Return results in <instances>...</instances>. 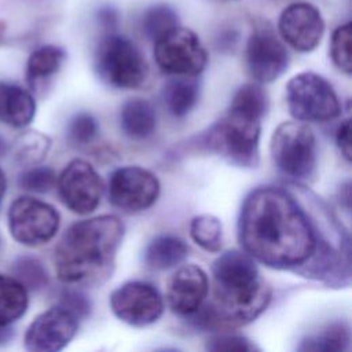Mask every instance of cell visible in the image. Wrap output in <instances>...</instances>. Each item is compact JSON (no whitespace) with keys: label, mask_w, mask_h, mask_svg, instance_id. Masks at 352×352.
Masks as SVG:
<instances>
[{"label":"cell","mask_w":352,"mask_h":352,"mask_svg":"<svg viewBox=\"0 0 352 352\" xmlns=\"http://www.w3.org/2000/svg\"><path fill=\"white\" fill-rule=\"evenodd\" d=\"M245 60L249 74L257 82L279 78L289 66V54L271 28H256L248 38Z\"/></svg>","instance_id":"5bb4252c"},{"label":"cell","mask_w":352,"mask_h":352,"mask_svg":"<svg viewBox=\"0 0 352 352\" xmlns=\"http://www.w3.org/2000/svg\"><path fill=\"white\" fill-rule=\"evenodd\" d=\"M154 60L166 74L197 77L206 67L208 54L195 32L176 26L154 41Z\"/></svg>","instance_id":"9c48e42d"},{"label":"cell","mask_w":352,"mask_h":352,"mask_svg":"<svg viewBox=\"0 0 352 352\" xmlns=\"http://www.w3.org/2000/svg\"><path fill=\"white\" fill-rule=\"evenodd\" d=\"M188 254V246L183 239L175 235L164 234L150 241L144 249V264L157 271L173 268L184 261Z\"/></svg>","instance_id":"ffe728a7"},{"label":"cell","mask_w":352,"mask_h":352,"mask_svg":"<svg viewBox=\"0 0 352 352\" xmlns=\"http://www.w3.org/2000/svg\"><path fill=\"white\" fill-rule=\"evenodd\" d=\"M352 25L346 22L336 28L331 34L330 41V56L333 63L345 74L352 72V58H351V38H352Z\"/></svg>","instance_id":"f1b7e54d"},{"label":"cell","mask_w":352,"mask_h":352,"mask_svg":"<svg viewBox=\"0 0 352 352\" xmlns=\"http://www.w3.org/2000/svg\"><path fill=\"white\" fill-rule=\"evenodd\" d=\"M28 289L12 275L0 272V327H11L28 311Z\"/></svg>","instance_id":"44dd1931"},{"label":"cell","mask_w":352,"mask_h":352,"mask_svg":"<svg viewBox=\"0 0 352 352\" xmlns=\"http://www.w3.org/2000/svg\"><path fill=\"white\" fill-rule=\"evenodd\" d=\"M99 125L96 118L88 111L74 114L66 126V139L74 147L89 144L98 135Z\"/></svg>","instance_id":"83f0119b"},{"label":"cell","mask_w":352,"mask_h":352,"mask_svg":"<svg viewBox=\"0 0 352 352\" xmlns=\"http://www.w3.org/2000/svg\"><path fill=\"white\" fill-rule=\"evenodd\" d=\"M206 349L212 352H252L257 348L253 345V342H250V340L243 336L220 333L208 338Z\"/></svg>","instance_id":"4dcf8cb0"},{"label":"cell","mask_w":352,"mask_h":352,"mask_svg":"<svg viewBox=\"0 0 352 352\" xmlns=\"http://www.w3.org/2000/svg\"><path fill=\"white\" fill-rule=\"evenodd\" d=\"M208 292L209 279L206 272L195 264H184L168 280L166 304L173 314L187 318L204 304Z\"/></svg>","instance_id":"2e32d148"},{"label":"cell","mask_w":352,"mask_h":352,"mask_svg":"<svg viewBox=\"0 0 352 352\" xmlns=\"http://www.w3.org/2000/svg\"><path fill=\"white\" fill-rule=\"evenodd\" d=\"M263 117L260 113L230 103L224 116L205 135V144L236 166L256 168L260 161L258 140Z\"/></svg>","instance_id":"277c9868"},{"label":"cell","mask_w":352,"mask_h":352,"mask_svg":"<svg viewBox=\"0 0 352 352\" xmlns=\"http://www.w3.org/2000/svg\"><path fill=\"white\" fill-rule=\"evenodd\" d=\"M213 296L187 319L202 330L234 329L253 322L270 304L271 289L256 260L246 252L228 250L212 265Z\"/></svg>","instance_id":"7a4b0ae2"},{"label":"cell","mask_w":352,"mask_h":352,"mask_svg":"<svg viewBox=\"0 0 352 352\" xmlns=\"http://www.w3.org/2000/svg\"><path fill=\"white\" fill-rule=\"evenodd\" d=\"M18 186L29 192L44 194L56 186V173L50 166L32 165L18 176Z\"/></svg>","instance_id":"f546056e"},{"label":"cell","mask_w":352,"mask_h":352,"mask_svg":"<svg viewBox=\"0 0 352 352\" xmlns=\"http://www.w3.org/2000/svg\"><path fill=\"white\" fill-rule=\"evenodd\" d=\"M238 234L243 250L276 270L297 271L312 254L316 228L293 195L279 187L253 190L243 201Z\"/></svg>","instance_id":"6da1fadb"},{"label":"cell","mask_w":352,"mask_h":352,"mask_svg":"<svg viewBox=\"0 0 352 352\" xmlns=\"http://www.w3.org/2000/svg\"><path fill=\"white\" fill-rule=\"evenodd\" d=\"M349 342V326L345 322H333L305 336L297 349L301 352H342L348 349Z\"/></svg>","instance_id":"603a6c76"},{"label":"cell","mask_w":352,"mask_h":352,"mask_svg":"<svg viewBox=\"0 0 352 352\" xmlns=\"http://www.w3.org/2000/svg\"><path fill=\"white\" fill-rule=\"evenodd\" d=\"M124 224L114 214H102L73 223L54 252L56 278L70 286L102 285L114 270Z\"/></svg>","instance_id":"3957f363"},{"label":"cell","mask_w":352,"mask_h":352,"mask_svg":"<svg viewBox=\"0 0 352 352\" xmlns=\"http://www.w3.org/2000/svg\"><path fill=\"white\" fill-rule=\"evenodd\" d=\"M190 235L198 246L209 253H217L221 249L223 226L213 214L195 216L190 223Z\"/></svg>","instance_id":"cb8c5ba5"},{"label":"cell","mask_w":352,"mask_h":352,"mask_svg":"<svg viewBox=\"0 0 352 352\" xmlns=\"http://www.w3.org/2000/svg\"><path fill=\"white\" fill-rule=\"evenodd\" d=\"M11 274L26 289L37 292L50 282V275L41 260L33 256H19L11 264Z\"/></svg>","instance_id":"d4e9b609"},{"label":"cell","mask_w":352,"mask_h":352,"mask_svg":"<svg viewBox=\"0 0 352 352\" xmlns=\"http://www.w3.org/2000/svg\"><path fill=\"white\" fill-rule=\"evenodd\" d=\"M94 66L103 82L118 89H138L148 76V65L140 50L117 33H109L99 41Z\"/></svg>","instance_id":"5b68a950"},{"label":"cell","mask_w":352,"mask_h":352,"mask_svg":"<svg viewBox=\"0 0 352 352\" xmlns=\"http://www.w3.org/2000/svg\"><path fill=\"white\" fill-rule=\"evenodd\" d=\"M51 147V139L40 132L29 131L22 133L15 142V161L32 166L40 164Z\"/></svg>","instance_id":"4316f807"},{"label":"cell","mask_w":352,"mask_h":352,"mask_svg":"<svg viewBox=\"0 0 352 352\" xmlns=\"http://www.w3.org/2000/svg\"><path fill=\"white\" fill-rule=\"evenodd\" d=\"M316 138L302 121H285L271 138V155L276 168L287 177L308 180L316 169Z\"/></svg>","instance_id":"8992f818"},{"label":"cell","mask_w":352,"mask_h":352,"mask_svg":"<svg viewBox=\"0 0 352 352\" xmlns=\"http://www.w3.org/2000/svg\"><path fill=\"white\" fill-rule=\"evenodd\" d=\"M66 59V52L55 44H45L36 48L26 60L25 76L32 88L56 74Z\"/></svg>","instance_id":"7402d4cb"},{"label":"cell","mask_w":352,"mask_h":352,"mask_svg":"<svg viewBox=\"0 0 352 352\" xmlns=\"http://www.w3.org/2000/svg\"><path fill=\"white\" fill-rule=\"evenodd\" d=\"M36 116V100L26 88L0 81V122L12 128L28 126Z\"/></svg>","instance_id":"e0dca14e"},{"label":"cell","mask_w":352,"mask_h":352,"mask_svg":"<svg viewBox=\"0 0 352 352\" xmlns=\"http://www.w3.org/2000/svg\"><path fill=\"white\" fill-rule=\"evenodd\" d=\"M99 22L104 26V28H114L117 25V12L113 8H102L99 11L98 15Z\"/></svg>","instance_id":"836d02e7"},{"label":"cell","mask_w":352,"mask_h":352,"mask_svg":"<svg viewBox=\"0 0 352 352\" xmlns=\"http://www.w3.org/2000/svg\"><path fill=\"white\" fill-rule=\"evenodd\" d=\"M286 103L290 114L302 122H326L341 113L333 85L314 72H302L289 80Z\"/></svg>","instance_id":"52a82bcc"},{"label":"cell","mask_w":352,"mask_h":352,"mask_svg":"<svg viewBox=\"0 0 352 352\" xmlns=\"http://www.w3.org/2000/svg\"><path fill=\"white\" fill-rule=\"evenodd\" d=\"M179 26L177 12L168 4H155L147 8L142 16V30L153 41Z\"/></svg>","instance_id":"484cf974"},{"label":"cell","mask_w":352,"mask_h":352,"mask_svg":"<svg viewBox=\"0 0 352 352\" xmlns=\"http://www.w3.org/2000/svg\"><path fill=\"white\" fill-rule=\"evenodd\" d=\"M58 194L63 205L76 214H89L100 204L104 187L99 173L85 160L74 158L56 176Z\"/></svg>","instance_id":"8fae6325"},{"label":"cell","mask_w":352,"mask_h":352,"mask_svg":"<svg viewBox=\"0 0 352 352\" xmlns=\"http://www.w3.org/2000/svg\"><path fill=\"white\" fill-rule=\"evenodd\" d=\"M1 249H3V242H1V236H0V254H1Z\"/></svg>","instance_id":"d590c367"},{"label":"cell","mask_w":352,"mask_h":352,"mask_svg":"<svg viewBox=\"0 0 352 352\" xmlns=\"http://www.w3.org/2000/svg\"><path fill=\"white\" fill-rule=\"evenodd\" d=\"M120 124L124 133L135 140L151 136L157 126V116L151 103L142 98L128 99L120 111Z\"/></svg>","instance_id":"ac0fdd59"},{"label":"cell","mask_w":352,"mask_h":352,"mask_svg":"<svg viewBox=\"0 0 352 352\" xmlns=\"http://www.w3.org/2000/svg\"><path fill=\"white\" fill-rule=\"evenodd\" d=\"M110 308L124 323L144 327L161 318L164 300L154 285L143 280H129L113 290Z\"/></svg>","instance_id":"7c38bea8"},{"label":"cell","mask_w":352,"mask_h":352,"mask_svg":"<svg viewBox=\"0 0 352 352\" xmlns=\"http://www.w3.org/2000/svg\"><path fill=\"white\" fill-rule=\"evenodd\" d=\"M164 107L173 117H184L188 114L199 98V82L195 77L173 76L161 91Z\"/></svg>","instance_id":"d6986e66"},{"label":"cell","mask_w":352,"mask_h":352,"mask_svg":"<svg viewBox=\"0 0 352 352\" xmlns=\"http://www.w3.org/2000/svg\"><path fill=\"white\" fill-rule=\"evenodd\" d=\"M278 32L282 40L293 50L311 52L323 37L324 21L314 4L297 1L280 12Z\"/></svg>","instance_id":"9a60e30c"},{"label":"cell","mask_w":352,"mask_h":352,"mask_svg":"<svg viewBox=\"0 0 352 352\" xmlns=\"http://www.w3.org/2000/svg\"><path fill=\"white\" fill-rule=\"evenodd\" d=\"M78 319L65 307L55 304L37 315L28 326L23 344L32 352H56L63 349L76 336Z\"/></svg>","instance_id":"4fadbf2b"},{"label":"cell","mask_w":352,"mask_h":352,"mask_svg":"<svg viewBox=\"0 0 352 352\" xmlns=\"http://www.w3.org/2000/svg\"><path fill=\"white\" fill-rule=\"evenodd\" d=\"M70 311L78 320L85 319L91 314V301L89 298L77 289H63L59 294L58 302Z\"/></svg>","instance_id":"1f68e13d"},{"label":"cell","mask_w":352,"mask_h":352,"mask_svg":"<svg viewBox=\"0 0 352 352\" xmlns=\"http://www.w3.org/2000/svg\"><path fill=\"white\" fill-rule=\"evenodd\" d=\"M161 184L158 177L136 165L116 169L107 182L109 202L126 213L148 209L158 199Z\"/></svg>","instance_id":"30bf717a"},{"label":"cell","mask_w":352,"mask_h":352,"mask_svg":"<svg viewBox=\"0 0 352 352\" xmlns=\"http://www.w3.org/2000/svg\"><path fill=\"white\" fill-rule=\"evenodd\" d=\"M336 142L338 146V150L344 155V158L349 162L352 157L351 151V120L346 118L345 121L341 122V125L337 129L336 133Z\"/></svg>","instance_id":"d6a6232c"},{"label":"cell","mask_w":352,"mask_h":352,"mask_svg":"<svg viewBox=\"0 0 352 352\" xmlns=\"http://www.w3.org/2000/svg\"><path fill=\"white\" fill-rule=\"evenodd\" d=\"M6 192H7V176H6L4 170L0 168V205L3 202Z\"/></svg>","instance_id":"e575fe53"},{"label":"cell","mask_w":352,"mask_h":352,"mask_svg":"<svg viewBox=\"0 0 352 352\" xmlns=\"http://www.w3.org/2000/svg\"><path fill=\"white\" fill-rule=\"evenodd\" d=\"M59 212L48 202L34 197L15 198L7 210V227L15 242L28 248L48 243L58 232Z\"/></svg>","instance_id":"ba28073f"}]
</instances>
